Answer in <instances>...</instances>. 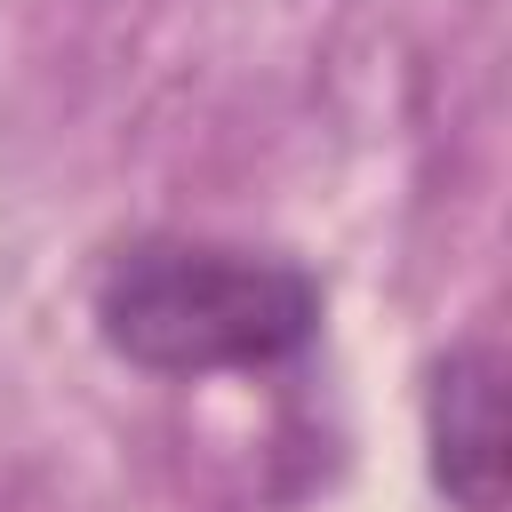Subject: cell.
<instances>
[{"label": "cell", "mask_w": 512, "mask_h": 512, "mask_svg": "<svg viewBox=\"0 0 512 512\" xmlns=\"http://www.w3.org/2000/svg\"><path fill=\"white\" fill-rule=\"evenodd\" d=\"M424 464L448 512H496L512 488L504 448V352L488 336L448 344L424 368Z\"/></svg>", "instance_id": "cell-2"}, {"label": "cell", "mask_w": 512, "mask_h": 512, "mask_svg": "<svg viewBox=\"0 0 512 512\" xmlns=\"http://www.w3.org/2000/svg\"><path fill=\"white\" fill-rule=\"evenodd\" d=\"M88 320L96 344L144 376L280 368L320 336V280L272 248L144 232L96 272Z\"/></svg>", "instance_id": "cell-1"}]
</instances>
